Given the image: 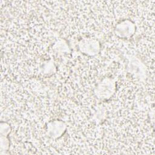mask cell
<instances>
[{"mask_svg":"<svg viewBox=\"0 0 155 155\" xmlns=\"http://www.w3.org/2000/svg\"><path fill=\"white\" fill-rule=\"evenodd\" d=\"M115 83L113 79L105 78L101 81L95 89V93L98 98L107 99L114 93Z\"/></svg>","mask_w":155,"mask_h":155,"instance_id":"6da1fadb","label":"cell"},{"mask_svg":"<svg viewBox=\"0 0 155 155\" xmlns=\"http://www.w3.org/2000/svg\"><path fill=\"white\" fill-rule=\"evenodd\" d=\"M79 48L81 52L89 56L96 55L100 49L99 42L91 38H85L80 41Z\"/></svg>","mask_w":155,"mask_h":155,"instance_id":"7a4b0ae2","label":"cell"},{"mask_svg":"<svg viewBox=\"0 0 155 155\" xmlns=\"http://www.w3.org/2000/svg\"><path fill=\"white\" fill-rule=\"evenodd\" d=\"M135 31L134 24L129 20H124L119 23L115 28V33L120 38L131 36Z\"/></svg>","mask_w":155,"mask_h":155,"instance_id":"3957f363","label":"cell"},{"mask_svg":"<svg viewBox=\"0 0 155 155\" xmlns=\"http://www.w3.org/2000/svg\"><path fill=\"white\" fill-rule=\"evenodd\" d=\"M65 130V125L64 122L56 120L50 122L47 126V134L49 137L56 139L59 137L64 132Z\"/></svg>","mask_w":155,"mask_h":155,"instance_id":"277c9868","label":"cell"},{"mask_svg":"<svg viewBox=\"0 0 155 155\" xmlns=\"http://www.w3.org/2000/svg\"><path fill=\"white\" fill-rule=\"evenodd\" d=\"M128 69L131 73L134 74L137 78L142 79L145 74V66L135 58L132 59L128 64Z\"/></svg>","mask_w":155,"mask_h":155,"instance_id":"5b68a950","label":"cell"},{"mask_svg":"<svg viewBox=\"0 0 155 155\" xmlns=\"http://www.w3.org/2000/svg\"><path fill=\"white\" fill-rule=\"evenodd\" d=\"M10 126L5 122H1V133L2 136H6L7 134L10 132Z\"/></svg>","mask_w":155,"mask_h":155,"instance_id":"8992f818","label":"cell"},{"mask_svg":"<svg viewBox=\"0 0 155 155\" xmlns=\"http://www.w3.org/2000/svg\"><path fill=\"white\" fill-rule=\"evenodd\" d=\"M1 151L7 150L9 147L8 140L7 139V137L5 136H2V135L1 137Z\"/></svg>","mask_w":155,"mask_h":155,"instance_id":"52a82bcc","label":"cell"}]
</instances>
